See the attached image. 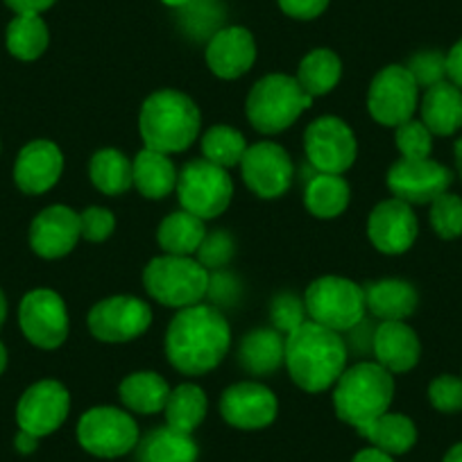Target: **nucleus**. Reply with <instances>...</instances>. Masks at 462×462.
<instances>
[{
  "label": "nucleus",
  "instance_id": "a211bd4d",
  "mask_svg": "<svg viewBox=\"0 0 462 462\" xmlns=\"http://www.w3.org/2000/svg\"><path fill=\"white\" fill-rule=\"evenodd\" d=\"M417 216L412 213V207L403 199H385L376 204L367 220V236L372 245L383 254H403L417 241Z\"/></svg>",
  "mask_w": 462,
  "mask_h": 462
},
{
  "label": "nucleus",
  "instance_id": "6e6d98bb",
  "mask_svg": "<svg viewBox=\"0 0 462 462\" xmlns=\"http://www.w3.org/2000/svg\"><path fill=\"white\" fill-rule=\"evenodd\" d=\"M5 367H7V349H5V345L0 342V374L5 372Z\"/></svg>",
  "mask_w": 462,
  "mask_h": 462
},
{
  "label": "nucleus",
  "instance_id": "c756f323",
  "mask_svg": "<svg viewBox=\"0 0 462 462\" xmlns=\"http://www.w3.org/2000/svg\"><path fill=\"white\" fill-rule=\"evenodd\" d=\"M118 397L139 415H154L166 408L171 385L157 372H134L118 385Z\"/></svg>",
  "mask_w": 462,
  "mask_h": 462
},
{
  "label": "nucleus",
  "instance_id": "20e7f679",
  "mask_svg": "<svg viewBox=\"0 0 462 462\" xmlns=\"http://www.w3.org/2000/svg\"><path fill=\"white\" fill-rule=\"evenodd\" d=\"M393 399L394 376L372 361H361L342 372L333 390L336 415L354 429H361L388 412Z\"/></svg>",
  "mask_w": 462,
  "mask_h": 462
},
{
  "label": "nucleus",
  "instance_id": "423d86ee",
  "mask_svg": "<svg viewBox=\"0 0 462 462\" xmlns=\"http://www.w3.org/2000/svg\"><path fill=\"white\" fill-rule=\"evenodd\" d=\"M211 273L190 256L163 254L143 270V286L152 300L168 309H189L199 304L208 292Z\"/></svg>",
  "mask_w": 462,
  "mask_h": 462
},
{
  "label": "nucleus",
  "instance_id": "b1692460",
  "mask_svg": "<svg viewBox=\"0 0 462 462\" xmlns=\"http://www.w3.org/2000/svg\"><path fill=\"white\" fill-rule=\"evenodd\" d=\"M363 292L365 309L381 322H403L417 309V291L402 279H381L367 283Z\"/></svg>",
  "mask_w": 462,
  "mask_h": 462
},
{
  "label": "nucleus",
  "instance_id": "f704fd0d",
  "mask_svg": "<svg viewBox=\"0 0 462 462\" xmlns=\"http://www.w3.org/2000/svg\"><path fill=\"white\" fill-rule=\"evenodd\" d=\"M51 34L39 14H19L7 28V51L16 60L32 61L46 52Z\"/></svg>",
  "mask_w": 462,
  "mask_h": 462
},
{
  "label": "nucleus",
  "instance_id": "6ab92c4d",
  "mask_svg": "<svg viewBox=\"0 0 462 462\" xmlns=\"http://www.w3.org/2000/svg\"><path fill=\"white\" fill-rule=\"evenodd\" d=\"M79 238H82L79 213L61 204L43 208L30 226V245L42 259H61L70 254Z\"/></svg>",
  "mask_w": 462,
  "mask_h": 462
},
{
  "label": "nucleus",
  "instance_id": "09e8293b",
  "mask_svg": "<svg viewBox=\"0 0 462 462\" xmlns=\"http://www.w3.org/2000/svg\"><path fill=\"white\" fill-rule=\"evenodd\" d=\"M16 14H42L48 7L55 5V0H5Z\"/></svg>",
  "mask_w": 462,
  "mask_h": 462
},
{
  "label": "nucleus",
  "instance_id": "4468645a",
  "mask_svg": "<svg viewBox=\"0 0 462 462\" xmlns=\"http://www.w3.org/2000/svg\"><path fill=\"white\" fill-rule=\"evenodd\" d=\"M241 171L247 189L263 199L282 198L295 177L291 154L273 141L250 145L241 162Z\"/></svg>",
  "mask_w": 462,
  "mask_h": 462
},
{
  "label": "nucleus",
  "instance_id": "cd10ccee",
  "mask_svg": "<svg viewBox=\"0 0 462 462\" xmlns=\"http://www.w3.org/2000/svg\"><path fill=\"white\" fill-rule=\"evenodd\" d=\"M207 236L204 220L189 211H175L162 220L157 229V241L166 254L193 256Z\"/></svg>",
  "mask_w": 462,
  "mask_h": 462
},
{
  "label": "nucleus",
  "instance_id": "79ce46f5",
  "mask_svg": "<svg viewBox=\"0 0 462 462\" xmlns=\"http://www.w3.org/2000/svg\"><path fill=\"white\" fill-rule=\"evenodd\" d=\"M304 301L297 300L292 292H282L273 300V309H270V318H273L274 328L282 333H291L292 328L300 327L304 322Z\"/></svg>",
  "mask_w": 462,
  "mask_h": 462
},
{
  "label": "nucleus",
  "instance_id": "7c9ffc66",
  "mask_svg": "<svg viewBox=\"0 0 462 462\" xmlns=\"http://www.w3.org/2000/svg\"><path fill=\"white\" fill-rule=\"evenodd\" d=\"M358 435L370 439L376 448L390 453V456H402L411 451L417 442V429L411 417L399 415V412H383L370 424L356 429Z\"/></svg>",
  "mask_w": 462,
  "mask_h": 462
},
{
  "label": "nucleus",
  "instance_id": "4d7b16f0",
  "mask_svg": "<svg viewBox=\"0 0 462 462\" xmlns=\"http://www.w3.org/2000/svg\"><path fill=\"white\" fill-rule=\"evenodd\" d=\"M163 3L171 7H184V5H189L190 0H163Z\"/></svg>",
  "mask_w": 462,
  "mask_h": 462
},
{
  "label": "nucleus",
  "instance_id": "49530a36",
  "mask_svg": "<svg viewBox=\"0 0 462 462\" xmlns=\"http://www.w3.org/2000/svg\"><path fill=\"white\" fill-rule=\"evenodd\" d=\"M236 292H238V286L236 282H234V277H229V274H211V282H208V292H207V295H211V300L234 301L236 300Z\"/></svg>",
  "mask_w": 462,
  "mask_h": 462
},
{
  "label": "nucleus",
  "instance_id": "e433bc0d",
  "mask_svg": "<svg viewBox=\"0 0 462 462\" xmlns=\"http://www.w3.org/2000/svg\"><path fill=\"white\" fill-rule=\"evenodd\" d=\"M430 225L439 238L462 236V199L453 193H442L430 202Z\"/></svg>",
  "mask_w": 462,
  "mask_h": 462
},
{
  "label": "nucleus",
  "instance_id": "473e14b6",
  "mask_svg": "<svg viewBox=\"0 0 462 462\" xmlns=\"http://www.w3.org/2000/svg\"><path fill=\"white\" fill-rule=\"evenodd\" d=\"M342 78V61L328 48H315L304 60L300 61L297 69V82L309 93L310 97L327 96L328 91L336 88V84Z\"/></svg>",
  "mask_w": 462,
  "mask_h": 462
},
{
  "label": "nucleus",
  "instance_id": "7ed1b4c3",
  "mask_svg": "<svg viewBox=\"0 0 462 462\" xmlns=\"http://www.w3.org/2000/svg\"><path fill=\"white\" fill-rule=\"evenodd\" d=\"M202 125L193 97L175 88L154 91L141 106L139 132L145 148L172 154L184 152L195 143Z\"/></svg>",
  "mask_w": 462,
  "mask_h": 462
},
{
  "label": "nucleus",
  "instance_id": "f3484780",
  "mask_svg": "<svg viewBox=\"0 0 462 462\" xmlns=\"http://www.w3.org/2000/svg\"><path fill=\"white\" fill-rule=\"evenodd\" d=\"M277 411L279 403L273 390L256 381L229 385L220 397V412L226 424L243 430L265 429L274 421Z\"/></svg>",
  "mask_w": 462,
  "mask_h": 462
},
{
  "label": "nucleus",
  "instance_id": "603ef678",
  "mask_svg": "<svg viewBox=\"0 0 462 462\" xmlns=\"http://www.w3.org/2000/svg\"><path fill=\"white\" fill-rule=\"evenodd\" d=\"M444 462H462V442L448 448V453L444 456Z\"/></svg>",
  "mask_w": 462,
  "mask_h": 462
},
{
  "label": "nucleus",
  "instance_id": "f257e3e1",
  "mask_svg": "<svg viewBox=\"0 0 462 462\" xmlns=\"http://www.w3.org/2000/svg\"><path fill=\"white\" fill-rule=\"evenodd\" d=\"M231 345L225 315L208 304L181 309L166 331V356L177 372L199 376L216 370Z\"/></svg>",
  "mask_w": 462,
  "mask_h": 462
},
{
  "label": "nucleus",
  "instance_id": "4be33fe9",
  "mask_svg": "<svg viewBox=\"0 0 462 462\" xmlns=\"http://www.w3.org/2000/svg\"><path fill=\"white\" fill-rule=\"evenodd\" d=\"M372 354L390 374H403L420 363V337L406 322H381L374 331Z\"/></svg>",
  "mask_w": 462,
  "mask_h": 462
},
{
  "label": "nucleus",
  "instance_id": "4c0bfd02",
  "mask_svg": "<svg viewBox=\"0 0 462 462\" xmlns=\"http://www.w3.org/2000/svg\"><path fill=\"white\" fill-rule=\"evenodd\" d=\"M394 143L403 159H429L433 150V134L421 121H408L394 127Z\"/></svg>",
  "mask_w": 462,
  "mask_h": 462
},
{
  "label": "nucleus",
  "instance_id": "aec40b11",
  "mask_svg": "<svg viewBox=\"0 0 462 462\" xmlns=\"http://www.w3.org/2000/svg\"><path fill=\"white\" fill-rule=\"evenodd\" d=\"M64 154L52 141L39 139L25 145L14 166V180L23 193L42 195L60 181Z\"/></svg>",
  "mask_w": 462,
  "mask_h": 462
},
{
  "label": "nucleus",
  "instance_id": "ea45409f",
  "mask_svg": "<svg viewBox=\"0 0 462 462\" xmlns=\"http://www.w3.org/2000/svg\"><path fill=\"white\" fill-rule=\"evenodd\" d=\"M429 399L435 411L460 412L462 411V379L442 374L429 385Z\"/></svg>",
  "mask_w": 462,
  "mask_h": 462
},
{
  "label": "nucleus",
  "instance_id": "5fc2aeb1",
  "mask_svg": "<svg viewBox=\"0 0 462 462\" xmlns=\"http://www.w3.org/2000/svg\"><path fill=\"white\" fill-rule=\"evenodd\" d=\"M456 163H457V172L462 177V139L456 141Z\"/></svg>",
  "mask_w": 462,
  "mask_h": 462
},
{
  "label": "nucleus",
  "instance_id": "412c9836",
  "mask_svg": "<svg viewBox=\"0 0 462 462\" xmlns=\"http://www.w3.org/2000/svg\"><path fill=\"white\" fill-rule=\"evenodd\" d=\"M256 43L250 30L231 25L211 37L207 46V64L220 79H236L254 66Z\"/></svg>",
  "mask_w": 462,
  "mask_h": 462
},
{
  "label": "nucleus",
  "instance_id": "37998d69",
  "mask_svg": "<svg viewBox=\"0 0 462 462\" xmlns=\"http://www.w3.org/2000/svg\"><path fill=\"white\" fill-rule=\"evenodd\" d=\"M82 222V238L91 243H102L114 234L116 217L109 208L105 207H88L79 213Z\"/></svg>",
  "mask_w": 462,
  "mask_h": 462
},
{
  "label": "nucleus",
  "instance_id": "ddd939ff",
  "mask_svg": "<svg viewBox=\"0 0 462 462\" xmlns=\"http://www.w3.org/2000/svg\"><path fill=\"white\" fill-rule=\"evenodd\" d=\"M19 322L25 337L42 349H57L69 337V310L55 291L37 288L21 301Z\"/></svg>",
  "mask_w": 462,
  "mask_h": 462
},
{
  "label": "nucleus",
  "instance_id": "dca6fc26",
  "mask_svg": "<svg viewBox=\"0 0 462 462\" xmlns=\"http://www.w3.org/2000/svg\"><path fill=\"white\" fill-rule=\"evenodd\" d=\"M70 411V394L60 381H39L32 388L25 390L16 406V421L19 429L32 433L34 438H43L60 429Z\"/></svg>",
  "mask_w": 462,
  "mask_h": 462
},
{
  "label": "nucleus",
  "instance_id": "9b49d317",
  "mask_svg": "<svg viewBox=\"0 0 462 462\" xmlns=\"http://www.w3.org/2000/svg\"><path fill=\"white\" fill-rule=\"evenodd\" d=\"M304 150L315 171L342 175L356 162L358 143L352 127L345 121L336 116H322L306 127Z\"/></svg>",
  "mask_w": 462,
  "mask_h": 462
},
{
  "label": "nucleus",
  "instance_id": "2f4dec72",
  "mask_svg": "<svg viewBox=\"0 0 462 462\" xmlns=\"http://www.w3.org/2000/svg\"><path fill=\"white\" fill-rule=\"evenodd\" d=\"M88 177L93 186L105 195H123L134 186L132 162L121 150H97L88 163Z\"/></svg>",
  "mask_w": 462,
  "mask_h": 462
},
{
  "label": "nucleus",
  "instance_id": "393cba45",
  "mask_svg": "<svg viewBox=\"0 0 462 462\" xmlns=\"http://www.w3.org/2000/svg\"><path fill=\"white\" fill-rule=\"evenodd\" d=\"M238 361L250 374H274L286 363V340L277 328H254L238 346Z\"/></svg>",
  "mask_w": 462,
  "mask_h": 462
},
{
  "label": "nucleus",
  "instance_id": "58836bf2",
  "mask_svg": "<svg viewBox=\"0 0 462 462\" xmlns=\"http://www.w3.org/2000/svg\"><path fill=\"white\" fill-rule=\"evenodd\" d=\"M234 238H231L229 231L217 229L213 234H207L198 250V261L204 265L207 270H220L225 268L226 263L234 256Z\"/></svg>",
  "mask_w": 462,
  "mask_h": 462
},
{
  "label": "nucleus",
  "instance_id": "6e6552de",
  "mask_svg": "<svg viewBox=\"0 0 462 462\" xmlns=\"http://www.w3.org/2000/svg\"><path fill=\"white\" fill-rule=\"evenodd\" d=\"M177 198L184 211L193 213L199 220H211L226 211L234 198V181L225 168L193 159L177 175Z\"/></svg>",
  "mask_w": 462,
  "mask_h": 462
},
{
  "label": "nucleus",
  "instance_id": "39448f33",
  "mask_svg": "<svg viewBox=\"0 0 462 462\" xmlns=\"http://www.w3.org/2000/svg\"><path fill=\"white\" fill-rule=\"evenodd\" d=\"M313 105V97L300 87L295 78L273 73L261 78L247 96V118L261 134H279L288 130Z\"/></svg>",
  "mask_w": 462,
  "mask_h": 462
},
{
  "label": "nucleus",
  "instance_id": "f8f14e48",
  "mask_svg": "<svg viewBox=\"0 0 462 462\" xmlns=\"http://www.w3.org/2000/svg\"><path fill=\"white\" fill-rule=\"evenodd\" d=\"M152 324V309L139 297L116 295L97 301L88 310V331L100 342H130L143 336Z\"/></svg>",
  "mask_w": 462,
  "mask_h": 462
},
{
  "label": "nucleus",
  "instance_id": "3c124183",
  "mask_svg": "<svg viewBox=\"0 0 462 462\" xmlns=\"http://www.w3.org/2000/svg\"><path fill=\"white\" fill-rule=\"evenodd\" d=\"M37 444H39V438H34L32 433L19 430V435H16V448H19L21 453H32L34 448H37Z\"/></svg>",
  "mask_w": 462,
  "mask_h": 462
},
{
  "label": "nucleus",
  "instance_id": "c03bdc74",
  "mask_svg": "<svg viewBox=\"0 0 462 462\" xmlns=\"http://www.w3.org/2000/svg\"><path fill=\"white\" fill-rule=\"evenodd\" d=\"M374 331H376V324L372 319L363 318L356 327H352L346 333L345 337V345H346V354L354 352V354H365L374 352Z\"/></svg>",
  "mask_w": 462,
  "mask_h": 462
},
{
  "label": "nucleus",
  "instance_id": "c85d7f7f",
  "mask_svg": "<svg viewBox=\"0 0 462 462\" xmlns=\"http://www.w3.org/2000/svg\"><path fill=\"white\" fill-rule=\"evenodd\" d=\"M349 198L352 190L345 177L331 175V172H315L309 181H306L304 190V204L309 213L322 220H331L340 213L346 211L349 207Z\"/></svg>",
  "mask_w": 462,
  "mask_h": 462
},
{
  "label": "nucleus",
  "instance_id": "9d476101",
  "mask_svg": "<svg viewBox=\"0 0 462 462\" xmlns=\"http://www.w3.org/2000/svg\"><path fill=\"white\" fill-rule=\"evenodd\" d=\"M417 105H420V87L406 66H385L372 79L367 109L372 118L383 127H399L412 121Z\"/></svg>",
  "mask_w": 462,
  "mask_h": 462
},
{
  "label": "nucleus",
  "instance_id": "8fccbe9b",
  "mask_svg": "<svg viewBox=\"0 0 462 462\" xmlns=\"http://www.w3.org/2000/svg\"><path fill=\"white\" fill-rule=\"evenodd\" d=\"M352 462H394L393 456L385 451H381V448L372 447V448H363V451H358L356 456H354Z\"/></svg>",
  "mask_w": 462,
  "mask_h": 462
},
{
  "label": "nucleus",
  "instance_id": "2eb2a0df",
  "mask_svg": "<svg viewBox=\"0 0 462 462\" xmlns=\"http://www.w3.org/2000/svg\"><path fill=\"white\" fill-rule=\"evenodd\" d=\"M453 172L433 159H399L388 171V189L408 204H430L447 193Z\"/></svg>",
  "mask_w": 462,
  "mask_h": 462
},
{
  "label": "nucleus",
  "instance_id": "f03ea898",
  "mask_svg": "<svg viewBox=\"0 0 462 462\" xmlns=\"http://www.w3.org/2000/svg\"><path fill=\"white\" fill-rule=\"evenodd\" d=\"M346 358L345 337L313 319H304L286 336L288 374L306 393H324L336 385Z\"/></svg>",
  "mask_w": 462,
  "mask_h": 462
},
{
  "label": "nucleus",
  "instance_id": "0eeeda50",
  "mask_svg": "<svg viewBox=\"0 0 462 462\" xmlns=\"http://www.w3.org/2000/svg\"><path fill=\"white\" fill-rule=\"evenodd\" d=\"M306 313L313 322L345 333L365 318V292L358 283L345 277H319L306 288Z\"/></svg>",
  "mask_w": 462,
  "mask_h": 462
},
{
  "label": "nucleus",
  "instance_id": "de8ad7c7",
  "mask_svg": "<svg viewBox=\"0 0 462 462\" xmlns=\"http://www.w3.org/2000/svg\"><path fill=\"white\" fill-rule=\"evenodd\" d=\"M447 78L448 82H453L457 88H462V39L447 55Z\"/></svg>",
  "mask_w": 462,
  "mask_h": 462
},
{
  "label": "nucleus",
  "instance_id": "864d4df0",
  "mask_svg": "<svg viewBox=\"0 0 462 462\" xmlns=\"http://www.w3.org/2000/svg\"><path fill=\"white\" fill-rule=\"evenodd\" d=\"M5 315H7V301H5V295H3V291H0V327H3V322H5Z\"/></svg>",
  "mask_w": 462,
  "mask_h": 462
},
{
  "label": "nucleus",
  "instance_id": "a19ab883",
  "mask_svg": "<svg viewBox=\"0 0 462 462\" xmlns=\"http://www.w3.org/2000/svg\"><path fill=\"white\" fill-rule=\"evenodd\" d=\"M406 69L412 73L417 87L429 88L447 78V57L442 52H421L412 57Z\"/></svg>",
  "mask_w": 462,
  "mask_h": 462
},
{
  "label": "nucleus",
  "instance_id": "bb28decb",
  "mask_svg": "<svg viewBox=\"0 0 462 462\" xmlns=\"http://www.w3.org/2000/svg\"><path fill=\"white\" fill-rule=\"evenodd\" d=\"M198 444L189 433L162 426L152 429L136 444V462H195Z\"/></svg>",
  "mask_w": 462,
  "mask_h": 462
},
{
  "label": "nucleus",
  "instance_id": "a18cd8bd",
  "mask_svg": "<svg viewBox=\"0 0 462 462\" xmlns=\"http://www.w3.org/2000/svg\"><path fill=\"white\" fill-rule=\"evenodd\" d=\"M328 0H279V7L286 12L288 16L300 21L318 19L324 10H327Z\"/></svg>",
  "mask_w": 462,
  "mask_h": 462
},
{
  "label": "nucleus",
  "instance_id": "1a4fd4ad",
  "mask_svg": "<svg viewBox=\"0 0 462 462\" xmlns=\"http://www.w3.org/2000/svg\"><path fill=\"white\" fill-rule=\"evenodd\" d=\"M78 439L93 456L118 457L136 448L141 435L130 412L114 406H97L79 417Z\"/></svg>",
  "mask_w": 462,
  "mask_h": 462
},
{
  "label": "nucleus",
  "instance_id": "5701e85b",
  "mask_svg": "<svg viewBox=\"0 0 462 462\" xmlns=\"http://www.w3.org/2000/svg\"><path fill=\"white\" fill-rule=\"evenodd\" d=\"M421 123L435 136H451L462 127V88L453 82H438L421 97Z\"/></svg>",
  "mask_w": 462,
  "mask_h": 462
},
{
  "label": "nucleus",
  "instance_id": "72a5a7b5",
  "mask_svg": "<svg viewBox=\"0 0 462 462\" xmlns=\"http://www.w3.org/2000/svg\"><path fill=\"white\" fill-rule=\"evenodd\" d=\"M208 399L204 390L195 383H181L175 390H171L166 408V421L171 429L180 433H193L207 417Z\"/></svg>",
  "mask_w": 462,
  "mask_h": 462
},
{
  "label": "nucleus",
  "instance_id": "c9c22d12",
  "mask_svg": "<svg viewBox=\"0 0 462 462\" xmlns=\"http://www.w3.org/2000/svg\"><path fill=\"white\" fill-rule=\"evenodd\" d=\"M247 141L245 136L238 130L229 125H213L202 136V154L207 162L216 163L220 168H234L241 166L243 157L247 152Z\"/></svg>",
  "mask_w": 462,
  "mask_h": 462
},
{
  "label": "nucleus",
  "instance_id": "a878e982",
  "mask_svg": "<svg viewBox=\"0 0 462 462\" xmlns=\"http://www.w3.org/2000/svg\"><path fill=\"white\" fill-rule=\"evenodd\" d=\"M134 186L148 199H163L177 189V168L168 154L157 150H141L132 162Z\"/></svg>",
  "mask_w": 462,
  "mask_h": 462
}]
</instances>
